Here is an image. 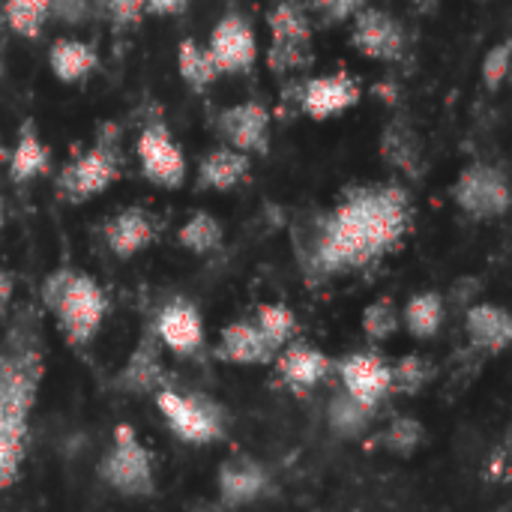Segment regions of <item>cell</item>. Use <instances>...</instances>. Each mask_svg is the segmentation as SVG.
Masks as SVG:
<instances>
[{
	"label": "cell",
	"mask_w": 512,
	"mask_h": 512,
	"mask_svg": "<svg viewBox=\"0 0 512 512\" xmlns=\"http://www.w3.org/2000/svg\"><path fill=\"white\" fill-rule=\"evenodd\" d=\"M411 228V195L399 183L351 186L333 210L297 225L294 252L306 276H339L396 252Z\"/></svg>",
	"instance_id": "6da1fadb"
},
{
	"label": "cell",
	"mask_w": 512,
	"mask_h": 512,
	"mask_svg": "<svg viewBox=\"0 0 512 512\" xmlns=\"http://www.w3.org/2000/svg\"><path fill=\"white\" fill-rule=\"evenodd\" d=\"M39 297L42 306L57 318L60 333L72 348H87L99 336L108 315V297L93 276L60 267L48 273Z\"/></svg>",
	"instance_id": "7a4b0ae2"
},
{
	"label": "cell",
	"mask_w": 512,
	"mask_h": 512,
	"mask_svg": "<svg viewBox=\"0 0 512 512\" xmlns=\"http://www.w3.org/2000/svg\"><path fill=\"white\" fill-rule=\"evenodd\" d=\"M33 321L36 318L21 315L6 336V348L0 351V414L21 420L30 417L45 372L39 339L30 333Z\"/></svg>",
	"instance_id": "3957f363"
},
{
	"label": "cell",
	"mask_w": 512,
	"mask_h": 512,
	"mask_svg": "<svg viewBox=\"0 0 512 512\" xmlns=\"http://www.w3.org/2000/svg\"><path fill=\"white\" fill-rule=\"evenodd\" d=\"M156 408L168 432L186 447H210L225 441V408L198 390H177L162 384L156 390Z\"/></svg>",
	"instance_id": "277c9868"
},
{
	"label": "cell",
	"mask_w": 512,
	"mask_h": 512,
	"mask_svg": "<svg viewBox=\"0 0 512 512\" xmlns=\"http://www.w3.org/2000/svg\"><path fill=\"white\" fill-rule=\"evenodd\" d=\"M99 480L123 498H153L156 495L153 456L141 444L138 432L129 423L114 426L111 447L99 462Z\"/></svg>",
	"instance_id": "5b68a950"
},
{
	"label": "cell",
	"mask_w": 512,
	"mask_h": 512,
	"mask_svg": "<svg viewBox=\"0 0 512 512\" xmlns=\"http://www.w3.org/2000/svg\"><path fill=\"white\" fill-rule=\"evenodd\" d=\"M120 177V156L114 141L102 138L93 147H87L84 153L72 156L60 174H57V195L66 198L69 204H81L90 201L102 192H108Z\"/></svg>",
	"instance_id": "8992f818"
},
{
	"label": "cell",
	"mask_w": 512,
	"mask_h": 512,
	"mask_svg": "<svg viewBox=\"0 0 512 512\" xmlns=\"http://www.w3.org/2000/svg\"><path fill=\"white\" fill-rule=\"evenodd\" d=\"M450 195H453L456 207L465 216L480 219V222L501 219L510 210V180H507V171L498 168V165H489V162L468 165L456 177Z\"/></svg>",
	"instance_id": "52a82bcc"
},
{
	"label": "cell",
	"mask_w": 512,
	"mask_h": 512,
	"mask_svg": "<svg viewBox=\"0 0 512 512\" xmlns=\"http://www.w3.org/2000/svg\"><path fill=\"white\" fill-rule=\"evenodd\" d=\"M360 96H363L360 81L345 69L312 75V78H303L300 84L294 81V108L318 123L351 111L360 102Z\"/></svg>",
	"instance_id": "ba28073f"
},
{
	"label": "cell",
	"mask_w": 512,
	"mask_h": 512,
	"mask_svg": "<svg viewBox=\"0 0 512 512\" xmlns=\"http://www.w3.org/2000/svg\"><path fill=\"white\" fill-rule=\"evenodd\" d=\"M135 156L141 165V174L147 183L159 189H180L186 183V153L162 123H147L138 132L135 141Z\"/></svg>",
	"instance_id": "9c48e42d"
},
{
	"label": "cell",
	"mask_w": 512,
	"mask_h": 512,
	"mask_svg": "<svg viewBox=\"0 0 512 512\" xmlns=\"http://www.w3.org/2000/svg\"><path fill=\"white\" fill-rule=\"evenodd\" d=\"M351 45L369 60L396 63L408 51V30L396 15L366 3L351 18Z\"/></svg>",
	"instance_id": "30bf717a"
},
{
	"label": "cell",
	"mask_w": 512,
	"mask_h": 512,
	"mask_svg": "<svg viewBox=\"0 0 512 512\" xmlns=\"http://www.w3.org/2000/svg\"><path fill=\"white\" fill-rule=\"evenodd\" d=\"M153 336L159 339V345L165 351H171L174 357L180 360H189L195 357L201 348H204V318H201V309L186 300V297H171L159 306L153 324H150Z\"/></svg>",
	"instance_id": "8fae6325"
},
{
	"label": "cell",
	"mask_w": 512,
	"mask_h": 512,
	"mask_svg": "<svg viewBox=\"0 0 512 512\" xmlns=\"http://www.w3.org/2000/svg\"><path fill=\"white\" fill-rule=\"evenodd\" d=\"M207 48H210L222 75L249 72L258 60V36H255L252 21L240 12H225L213 24Z\"/></svg>",
	"instance_id": "7c38bea8"
},
{
	"label": "cell",
	"mask_w": 512,
	"mask_h": 512,
	"mask_svg": "<svg viewBox=\"0 0 512 512\" xmlns=\"http://www.w3.org/2000/svg\"><path fill=\"white\" fill-rule=\"evenodd\" d=\"M270 123L273 114L264 102L246 99L234 102L216 117V132L228 147H237L249 156H267L270 153Z\"/></svg>",
	"instance_id": "4fadbf2b"
},
{
	"label": "cell",
	"mask_w": 512,
	"mask_h": 512,
	"mask_svg": "<svg viewBox=\"0 0 512 512\" xmlns=\"http://www.w3.org/2000/svg\"><path fill=\"white\" fill-rule=\"evenodd\" d=\"M273 366H276L279 381L297 396L312 393L333 375V360L321 348L300 342V339H291L288 345H282L273 357Z\"/></svg>",
	"instance_id": "5bb4252c"
},
{
	"label": "cell",
	"mask_w": 512,
	"mask_h": 512,
	"mask_svg": "<svg viewBox=\"0 0 512 512\" xmlns=\"http://www.w3.org/2000/svg\"><path fill=\"white\" fill-rule=\"evenodd\" d=\"M216 489L222 507H249L273 492V477L264 462L252 456H231L219 465Z\"/></svg>",
	"instance_id": "9a60e30c"
},
{
	"label": "cell",
	"mask_w": 512,
	"mask_h": 512,
	"mask_svg": "<svg viewBox=\"0 0 512 512\" xmlns=\"http://www.w3.org/2000/svg\"><path fill=\"white\" fill-rule=\"evenodd\" d=\"M333 369L339 372L342 390H348L351 396L381 408V402L387 396H393L390 390V360H384L378 351H354L348 357H342L339 363H333Z\"/></svg>",
	"instance_id": "2e32d148"
},
{
	"label": "cell",
	"mask_w": 512,
	"mask_h": 512,
	"mask_svg": "<svg viewBox=\"0 0 512 512\" xmlns=\"http://www.w3.org/2000/svg\"><path fill=\"white\" fill-rule=\"evenodd\" d=\"M102 234H105L108 252L114 258H120V261H129V258L141 255L147 246L156 243V237H159V219L150 210H144V207H126V210L114 213L105 222Z\"/></svg>",
	"instance_id": "e0dca14e"
},
{
	"label": "cell",
	"mask_w": 512,
	"mask_h": 512,
	"mask_svg": "<svg viewBox=\"0 0 512 512\" xmlns=\"http://www.w3.org/2000/svg\"><path fill=\"white\" fill-rule=\"evenodd\" d=\"M162 345L153 336V330L147 327L144 336L138 339V345L132 348L129 360L123 363V369L114 375V390L126 393V396H147L156 393L165 384V372H162Z\"/></svg>",
	"instance_id": "ac0fdd59"
},
{
	"label": "cell",
	"mask_w": 512,
	"mask_h": 512,
	"mask_svg": "<svg viewBox=\"0 0 512 512\" xmlns=\"http://www.w3.org/2000/svg\"><path fill=\"white\" fill-rule=\"evenodd\" d=\"M213 357L231 366H270L276 351L267 345L252 318H237L222 327L219 342L213 345Z\"/></svg>",
	"instance_id": "d6986e66"
},
{
	"label": "cell",
	"mask_w": 512,
	"mask_h": 512,
	"mask_svg": "<svg viewBox=\"0 0 512 512\" xmlns=\"http://www.w3.org/2000/svg\"><path fill=\"white\" fill-rule=\"evenodd\" d=\"M465 333L474 351L486 357H498L512 342L510 312L498 303H471L465 309Z\"/></svg>",
	"instance_id": "ffe728a7"
},
{
	"label": "cell",
	"mask_w": 512,
	"mask_h": 512,
	"mask_svg": "<svg viewBox=\"0 0 512 512\" xmlns=\"http://www.w3.org/2000/svg\"><path fill=\"white\" fill-rule=\"evenodd\" d=\"M252 174V156L237 147H213L198 162V189L204 192H231L246 183Z\"/></svg>",
	"instance_id": "44dd1931"
},
{
	"label": "cell",
	"mask_w": 512,
	"mask_h": 512,
	"mask_svg": "<svg viewBox=\"0 0 512 512\" xmlns=\"http://www.w3.org/2000/svg\"><path fill=\"white\" fill-rule=\"evenodd\" d=\"M6 168H9V180L12 183H30V180L42 177L51 168V150L42 141V135H39L33 120L21 123L15 147L9 150V159H6Z\"/></svg>",
	"instance_id": "7402d4cb"
},
{
	"label": "cell",
	"mask_w": 512,
	"mask_h": 512,
	"mask_svg": "<svg viewBox=\"0 0 512 512\" xmlns=\"http://www.w3.org/2000/svg\"><path fill=\"white\" fill-rule=\"evenodd\" d=\"M96 66H99V51L84 39L60 36L48 45V69L63 84L84 81L87 75L96 72Z\"/></svg>",
	"instance_id": "603a6c76"
},
{
	"label": "cell",
	"mask_w": 512,
	"mask_h": 512,
	"mask_svg": "<svg viewBox=\"0 0 512 512\" xmlns=\"http://www.w3.org/2000/svg\"><path fill=\"white\" fill-rule=\"evenodd\" d=\"M381 159L393 171L417 180L423 174V144H420V135L405 120L387 123L384 132H381Z\"/></svg>",
	"instance_id": "cb8c5ba5"
},
{
	"label": "cell",
	"mask_w": 512,
	"mask_h": 512,
	"mask_svg": "<svg viewBox=\"0 0 512 512\" xmlns=\"http://www.w3.org/2000/svg\"><path fill=\"white\" fill-rule=\"evenodd\" d=\"M375 414V405L351 396L348 390H336L327 402V429L342 441H357L372 429Z\"/></svg>",
	"instance_id": "d4e9b609"
},
{
	"label": "cell",
	"mask_w": 512,
	"mask_h": 512,
	"mask_svg": "<svg viewBox=\"0 0 512 512\" xmlns=\"http://www.w3.org/2000/svg\"><path fill=\"white\" fill-rule=\"evenodd\" d=\"M447 321V303L441 291H420L411 294L405 309H402V327L408 330L411 339L429 342L441 333Z\"/></svg>",
	"instance_id": "484cf974"
},
{
	"label": "cell",
	"mask_w": 512,
	"mask_h": 512,
	"mask_svg": "<svg viewBox=\"0 0 512 512\" xmlns=\"http://www.w3.org/2000/svg\"><path fill=\"white\" fill-rule=\"evenodd\" d=\"M177 72L186 81V87L195 90V93L210 90L216 84V78L222 75L216 60H213V54H210V48L201 45L192 36L180 39V45H177Z\"/></svg>",
	"instance_id": "4316f807"
},
{
	"label": "cell",
	"mask_w": 512,
	"mask_h": 512,
	"mask_svg": "<svg viewBox=\"0 0 512 512\" xmlns=\"http://www.w3.org/2000/svg\"><path fill=\"white\" fill-rule=\"evenodd\" d=\"M24 453H27V420L0 414V492L18 480Z\"/></svg>",
	"instance_id": "83f0119b"
},
{
	"label": "cell",
	"mask_w": 512,
	"mask_h": 512,
	"mask_svg": "<svg viewBox=\"0 0 512 512\" xmlns=\"http://www.w3.org/2000/svg\"><path fill=\"white\" fill-rule=\"evenodd\" d=\"M177 243L192 252V255H213L216 249H222L225 243V228L222 222L207 213V210H195L177 231Z\"/></svg>",
	"instance_id": "f1b7e54d"
},
{
	"label": "cell",
	"mask_w": 512,
	"mask_h": 512,
	"mask_svg": "<svg viewBox=\"0 0 512 512\" xmlns=\"http://www.w3.org/2000/svg\"><path fill=\"white\" fill-rule=\"evenodd\" d=\"M438 369L426 354H402L396 363H390V390L399 396H417L435 381Z\"/></svg>",
	"instance_id": "f546056e"
},
{
	"label": "cell",
	"mask_w": 512,
	"mask_h": 512,
	"mask_svg": "<svg viewBox=\"0 0 512 512\" xmlns=\"http://www.w3.org/2000/svg\"><path fill=\"white\" fill-rule=\"evenodd\" d=\"M426 441H429L426 426H423L417 417H411V414H399V417L390 420L387 429L375 438V447H381V450H387V453H393V456L408 459V456H414L417 450H423Z\"/></svg>",
	"instance_id": "4dcf8cb0"
},
{
	"label": "cell",
	"mask_w": 512,
	"mask_h": 512,
	"mask_svg": "<svg viewBox=\"0 0 512 512\" xmlns=\"http://www.w3.org/2000/svg\"><path fill=\"white\" fill-rule=\"evenodd\" d=\"M267 27L270 39H285V42H312V18L309 9L297 0H279L267 12Z\"/></svg>",
	"instance_id": "1f68e13d"
},
{
	"label": "cell",
	"mask_w": 512,
	"mask_h": 512,
	"mask_svg": "<svg viewBox=\"0 0 512 512\" xmlns=\"http://www.w3.org/2000/svg\"><path fill=\"white\" fill-rule=\"evenodd\" d=\"M255 327L261 330V336L267 339V345L273 351H279L282 345H288L291 339H297V330H300V321H297V312L285 303H261L255 309Z\"/></svg>",
	"instance_id": "d6a6232c"
},
{
	"label": "cell",
	"mask_w": 512,
	"mask_h": 512,
	"mask_svg": "<svg viewBox=\"0 0 512 512\" xmlns=\"http://www.w3.org/2000/svg\"><path fill=\"white\" fill-rule=\"evenodd\" d=\"M3 18L12 33L21 39H39L45 24L51 21L48 0H6L3 3Z\"/></svg>",
	"instance_id": "836d02e7"
},
{
	"label": "cell",
	"mask_w": 512,
	"mask_h": 512,
	"mask_svg": "<svg viewBox=\"0 0 512 512\" xmlns=\"http://www.w3.org/2000/svg\"><path fill=\"white\" fill-rule=\"evenodd\" d=\"M360 327H363V336L369 342H387V339H393L399 333V327H402V312H399L396 300L387 297V294L378 297V300H372L363 309V315H360Z\"/></svg>",
	"instance_id": "e575fe53"
},
{
	"label": "cell",
	"mask_w": 512,
	"mask_h": 512,
	"mask_svg": "<svg viewBox=\"0 0 512 512\" xmlns=\"http://www.w3.org/2000/svg\"><path fill=\"white\" fill-rule=\"evenodd\" d=\"M315 63L312 42H285V39H270L267 48V69L273 75H294L303 72Z\"/></svg>",
	"instance_id": "d590c367"
},
{
	"label": "cell",
	"mask_w": 512,
	"mask_h": 512,
	"mask_svg": "<svg viewBox=\"0 0 512 512\" xmlns=\"http://www.w3.org/2000/svg\"><path fill=\"white\" fill-rule=\"evenodd\" d=\"M483 84L486 90H501V84L507 81V72H510V39H501L498 45H492L483 57Z\"/></svg>",
	"instance_id": "8d00e7d4"
},
{
	"label": "cell",
	"mask_w": 512,
	"mask_h": 512,
	"mask_svg": "<svg viewBox=\"0 0 512 512\" xmlns=\"http://www.w3.org/2000/svg\"><path fill=\"white\" fill-rule=\"evenodd\" d=\"M369 0H312L309 9L321 24H345L354 18L357 9H363Z\"/></svg>",
	"instance_id": "74e56055"
},
{
	"label": "cell",
	"mask_w": 512,
	"mask_h": 512,
	"mask_svg": "<svg viewBox=\"0 0 512 512\" xmlns=\"http://www.w3.org/2000/svg\"><path fill=\"white\" fill-rule=\"evenodd\" d=\"M48 12L66 27H81L93 18V0H48Z\"/></svg>",
	"instance_id": "f35d334b"
},
{
	"label": "cell",
	"mask_w": 512,
	"mask_h": 512,
	"mask_svg": "<svg viewBox=\"0 0 512 512\" xmlns=\"http://www.w3.org/2000/svg\"><path fill=\"white\" fill-rule=\"evenodd\" d=\"M480 291H483V282H480L477 276H462V279H456L453 288L444 294V303H447V309L453 306L456 312H465V309L480 297Z\"/></svg>",
	"instance_id": "ab89813d"
},
{
	"label": "cell",
	"mask_w": 512,
	"mask_h": 512,
	"mask_svg": "<svg viewBox=\"0 0 512 512\" xmlns=\"http://www.w3.org/2000/svg\"><path fill=\"white\" fill-rule=\"evenodd\" d=\"M105 9L114 27H132L147 15V0H108Z\"/></svg>",
	"instance_id": "60d3db41"
},
{
	"label": "cell",
	"mask_w": 512,
	"mask_h": 512,
	"mask_svg": "<svg viewBox=\"0 0 512 512\" xmlns=\"http://www.w3.org/2000/svg\"><path fill=\"white\" fill-rule=\"evenodd\" d=\"M486 480H489V483H498V486H504V483L510 480V450H507V444H501V447H495V450L489 453Z\"/></svg>",
	"instance_id": "b9f144b4"
},
{
	"label": "cell",
	"mask_w": 512,
	"mask_h": 512,
	"mask_svg": "<svg viewBox=\"0 0 512 512\" xmlns=\"http://www.w3.org/2000/svg\"><path fill=\"white\" fill-rule=\"evenodd\" d=\"M12 297H15V276L6 267H0V318L9 312Z\"/></svg>",
	"instance_id": "7bdbcfd3"
},
{
	"label": "cell",
	"mask_w": 512,
	"mask_h": 512,
	"mask_svg": "<svg viewBox=\"0 0 512 512\" xmlns=\"http://www.w3.org/2000/svg\"><path fill=\"white\" fill-rule=\"evenodd\" d=\"M189 0H147V15H180Z\"/></svg>",
	"instance_id": "ee69618b"
},
{
	"label": "cell",
	"mask_w": 512,
	"mask_h": 512,
	"mask_svg": "<svg viewBox=\"0 0 512 512\" xmlns=\"http://www.w3.org/2000/svg\"><path fill=\"white\" fill-rule=\"evenodd\" d=\"M6 159H9V147H6V141H3V135H0V168L6 165Z\"/></svg>",
	"instance_id": "f6af8a7d"
},
{
	"label": "cell",
	"mask_w": 512,
	"mask_h": 512,
	"mask_svg": "<svg viewBox=\"0 0 512 512\" xmlns=\"http://www.w3.org/2000/svg\"><path fill=\"white\" fill-rule=\"evenodd\" d=\"M3 219H6V207H3V198H0V231H3Z\"/></svg>",
	"instance_id": "bcb514c9"
}]
</instances>
